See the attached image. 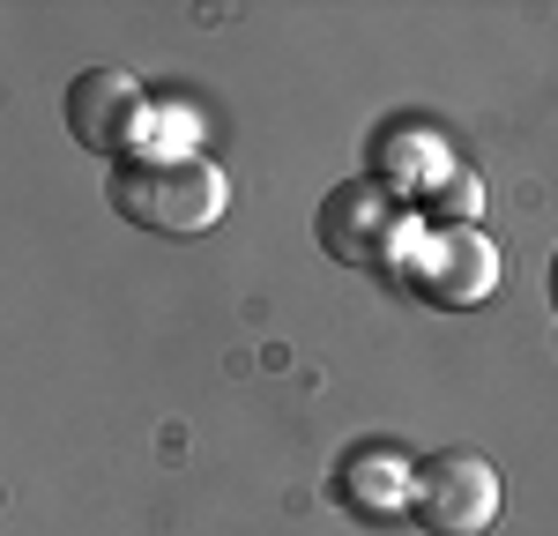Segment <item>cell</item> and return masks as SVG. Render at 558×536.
Segmentation results:
<instances>
[{
    "mask_svg": "<svg viewBox=\"0 0 558 536\" xmlns=\"http://www.w3.org/2000/svg\"><path fill=\"white\" fill-rule=\"evenodd\" d=\"M105 202L157 239H202L231 209V179L202 149H134L105 172Z\"/></svg>",
    "mask_w": 558,
    "mask_h": 536,
    "instance_id": "cell-1",
    "label": "cell"
},
{
    "mask_svg": "<svg viewBox=\"0 0 558 536\" xmlns=\"http://www.w3.org/2000/svg\"><path fill=\"white\" fill-rule=\"evenodd\" d=\"M410 522L432 536H484L499 522V470L470 447H439L410 470Z\"/></svg>",
    "mask_w": 558,
    "mask_h": 536,
    "instance_id": "cell-2",
    "label": "cell"
},
{
    "mask_svg": "<svg viewBox=\"0 0 558 536\" xmlns=\"http://www.w3.org/2000/svg\"><path fill=\"white\" fill-rule=\"evenodd\" d=\"M142 112H149V97L134 83L128 68H83L68 97H60V120L68 134L83 142L89 157H105V165H120L134 157V127H142Z\"/></svg>",
    "mask_w": 558,
    "mask_h": 536,
    "instance_id": "cell-3",
    "label": "cell"
},
{
    "mask_svg": "<svg viewBox=\"0 0 558 536\" xmlns=\"http://www.w3.org/2000/svg\"><path fill=\"white\" fill-rule=\"evenodd\" d=\"M395 239H402V209L380 179H343L328 202H320V246L328 261L343 268H387L395 261Z\"/></svg>",
    "mask_w": 558,
    "mask_h": 536,
    "instance_id": "cell-4",
    "label": "cell"
},
{
    "mask_svg": "<svg viewBox=\"0 0 558 536\" xmlns=\"http://www.w3.org/2000/svg\"><path fill=\"white\" fill-rule=\"evenodd\" d=\"M410 283L425 291L432 306H476V299L499 291V246L484 231H439Z\"/></svg>",
    "mask_w": 558,
    "mask_h": 536,
    "instance_id": "cell-5",
    "label": "cell"
},
{
    "mask_svg": "<svg viewBox=\"0 0 558 536\" xmlns=\"http://www.w3.org/2000/svg\"><path fill=\"white\" fill-rule=\"evenodd\" d=\"M551 313H558V254H551Z\"/></svg>",
    "mask_w": 558,
    "mask_h": 536,
    "instance_id": "cell-6",
    "label": "cell"
}]
</instances>
